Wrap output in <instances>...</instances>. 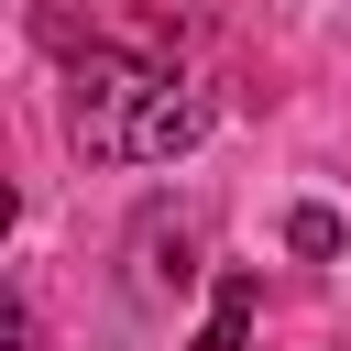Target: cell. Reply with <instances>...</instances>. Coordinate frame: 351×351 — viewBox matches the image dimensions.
I'll list each match as a JSON object with an SVG mask.
<instances>
[{
    "label": "cell",
    "mask_w": 351,
    "mask_h": 351,
    "mask_svg": "<svg viewBox=\"0 0 351 351\" xmlns=\"http://www.w3.org/2000/svg\"><path fill=\"white\" fill-rule=\"evenodd\" d=\"M252 307H263V285H252V274H219V307H208L197 351H241V340H252Z\"/></svg>",
    "instance_id": "7a4b0ae2"
},
{
    "label": "cell",
    "mask_w": 351,
    "mask_h": 351,
    "mask_svg": "<svg viewBox=\"0 0 351 351\" xmlns=\"http://www.w3.org/2000/svg\"><path fill=\"white\" fill-rule=\"evenodd\" d=\"M66 132L99 165H165V154L197 143V99H186L176 66H154L132 44H88L66 66Z\"/></svg>",
    "instance_id": "6da1fadb"
},
{
    "label": "cell",
    "mask_w": 351,
    "mask_h": 351,
    "mask_svg": "<svg viewBox=\"0 0 351 351\" xmlns=\"http://www.w3.org/2000/svg\"><path fill=\"white\" fill-rule=\"evenodd\" d=\"M285 241H296L307 263H329V252H340V219H329V208H296V219H285Z\"/></svg>",
    "instance_id": "3957f363"
}]
</instances>
